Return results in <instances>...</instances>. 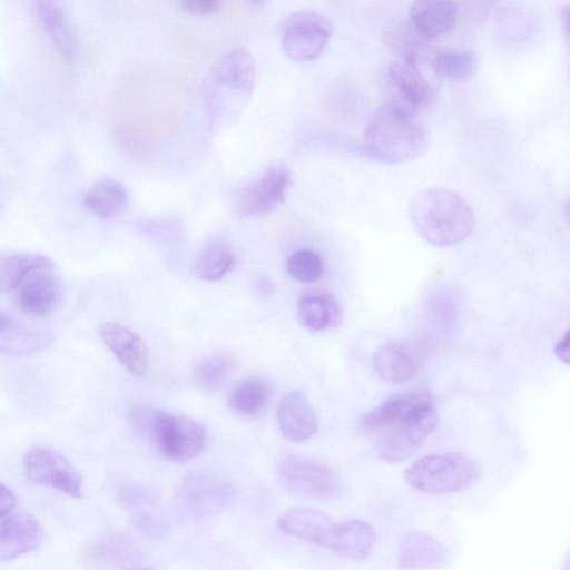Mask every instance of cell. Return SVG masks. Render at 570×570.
I'll return each mask as SVG.
<instances>
[{
    "label": "cell",
    "mask_w": 570,
    "mask_h": 570,
    "mask_svg": "<svg viewBox=\"0 0 570 570\" xmlns=\"http://www.w3.org/2000/svg\"><path fill=\"white\" fill-rule=\"evenodd\" d=\"M409 214L417 234L436 247L463 242L474 227V215L469 204L446 188H426L415 194L410 202Z\"/></svg>",
    "instance_id": "cell-1"
},
{
    "label": "cell",
    "mask_w": 570,
    "mask_h": 570,
    "mask_svg": "<svg viewBox=\"0 0 570 570\" xmlns=\"http://www.w3.org/2000/svg\"><path fill=\"white\" fill-rule=\"evenodd\" d=\"M363 145L372 159L399 164L422 155L428 139L414 114L391 100L379 107L370 118Z\"/></svg>",
    "instance_id": "cell-2"
},
{
    "label": "cell",
    "mask_w": 570,
    "mask_h": 570,
    "mask_svg": "<svg viewBox=\"0 0 570 570\" xmlns=\"http://www.w3.org/2000/svg\"><path fill=\"white\" fill-rule=\"evenodd\" d=\"M256 68L250 53L235 48L212 68L205 83V99L210 121L219 127L235 120L255 87Z\"/></svg>",
    "instance_id": "cell-3"
},
{
    "label": "cell",
    "mask_w": 570,
    "mask_h": 570,
    "mask_svg": "<svg viewBox=\"0 0 570 570\" xmlns=\"http://www.w3.org/2000/svg\"><path fill=\"white\" fill-rule=\"evenodd\" d=\"M128 420L147 433L166 458L176 462L196 458L206 442L202 424L186 415L136 406L128 411Z\"/></svg>",
    "instance_id": "cell-4"
},
{
    "label": "cell",
    "mask_w": 570,
    "mask_h": 570,
    "mask_svg": "<svg viewBox=\"0 0 570 570\" xmlns=\"http://www.w3.org/2000/svg\"><path fill=\"white\" fill-rule=\"evenodd\" d=\"M475 463L461 453L432 454L417 459L404 471L413 489L428 494H446L470 487L478 478Z\"/></svg>",
    "instance_id": "cell-5"
},
{
    "label": "cell",
    "mask_w": 570,
    "mask_h": 570,
    "mask_svg": "<svg viewBox=\"0 0 570 570\" xmlns=\"http://www.w3.org/2000/svg\"><path fill=\"white\" fill-rule=\"evenodd\" d=\"M233 484L214 472H197L187 476L175 495L177 514L187 521L216 515L234 499Z\"/></svg>",
    "instance_id": "cell-6"
},
{
    "label": "cell",
    "mask_w": 570,
    "mask_h": 570,
    "mask_svg": "<svg viewBox=\"0 0 570 570\" xmlns=\"http://www.w3.org/2000/svg\"><path fill=\"white\" fill-rule=\"evenodd\" d=\"M332 22L314 11H298L291 14L282 28V48L294 61L316 59L325 49L333 35Z\"/></svg>",
    "instance_id": "cell-7"
},
{
    "label": "cell",
    "mask_w": 570,
    "mask_h": 570,
    "mask_svg": "<svg viewBox=\"0 0 570 570\" xmlns=\"http://www.w3.org/2000/svg\"><path fill=\"white\" fill-rule=\"evenodd\" d=\"M439 424L434 406L384 430L376 442V455L389 463H397L410 458L431 435Z\"/></svg>",
    "instance_id": "cell-8"
},
{
    "label": "cell",
    "mask_w": 570,
    "mask_h": 570,
    "mask_svg": "<svg viewBox=\"0 0 570 570\" xmlns=\"http://www.w3.org/2000/svg\"><path fill=\"white\" fill-rule=\"evenodd\" d=\"M26 476L33 483L80 498L82 481L78 471L60 453L42 446L30 449L23 458Z\"/></svg>",
    "instance_id": "cell-9"
},
{
    "label": "cell",
    "mask_w": 570,
    "mask_h": 570,
    "mask_svg": "<svg viewBox=\"0 0 570 570\" xmlns=\"http://www.w3.org/2000/svg\"><path fill=\"white\" fill-rule=\"evenodd\" d=\"M117 499L129 514L132 525L149 539L168 532V521L157 493L146 484L129 482L117 490Z\"/></svg>",
    "instance_id": "cell-10"
},
{
    "label": "cell",
    "mask_w": 570,
    "mask_h": 570,
    "mask_svg": "<svg viewBox=\"0 0 570 570\" xmlns=\"http://www.w3.org/2000/svg\"><path fill=\"white\" fill-rule=\"evenodd\" d=\"M278 475L291 492L308 498H331L338 489V479L326 465L316 461L289 456L282 461Z\"/></svg>",
    "instance_id": "cell-11"
},
{
    "label": "cell",
    "mask_w": 570,
    "mask_h": 570,
    "mask_svg": "<svg viewBox=\"0 0 570 570\" xmlns=\"http://www.w3.org/2000/svg\"><path fill=\"white\" fill-rule=\"evenodd\" d=\"M289 173L284 166L268 168L258 179L236 191L238 216H266L282 204L289 186Z\"/></svg>",
    "instance_id": "cell-12"
},
{
    "label": "cell",
    "mask_w": 570,
    "mask_h": 570,
    "mask_svg": "<svg viewBox=\"0 0 570 570\" xmlns=\"http://www.w3.org/2000/svg\"><path fill=\"white\" fill-rule=\"evenodd\" d=\"M426 355L428 350L423 343L387 342L375 352V371L387 383H404L421 371Z\"/></svg>",
    "instance_id": "cell-13"
},
{
    "label": "cell",
    "mask_w": 570,
    "mask_h": 570,
    "mask_svg": "<svg viewBox=\"0 0 570 570\" xmlns=\"http://www.w3.org/2000/svg\"><path fill=\"white\" fill-rule=\"evenodd\" d=\"M52 266H42L30 272L17 287L16 304L24 313L43 316L60 303L62 286Z\"/></svg>",
    "instance_id": "cell-14"
},
{
    "label": "cell",
    "mask_w": 570,
    "mask_h": 570,
    "mask_svg": "<svg viewBox=\"0 0 570 570\" xmlns=\"http://www.w3.org/2000/svg\"><path fill=\"white\" fill-rule=\"evenodd\" d=\"M387 78L401 105L412 114L430 107L435 98L434 88L416 65L394 60L387 66Z\"/></svg>",
    "instance_id": "cell-15"
},
{
    "label": "cell",
    "mask_w": 570,
    "mask_h": 570,
    "mask_svg": "<svg viewBox=\"0 0 570 570\" xmlns=\"http://www.w3.org/2000/svg\"><path fill=\"white\" fill-rule=\"evenodd\" d=\"M41 524L29 513L19 512L0 521V560L11 561L35 551L43 540Z\"/></svg>",
    "instance_id": "cell-16"
},
{
    "label": "cell",
    "mask_w": 570,
    "mask_h": 570,
    "mask_svg": "<svg viewBox=\"0 0 570 570\" xmlns=\"http://www.w3.org/2000/svg\"><path fill=\"white\" fill-rule=\"evenodd\" d=\"M434 405L431 392L428 389H416L373 409L363 417V425L368 430L382 431Z\"/></svg>",
    "instance_id": "cell-17"
},
{
    "label": "cell",
    "mask_w": 570,
    "mask_h": 570,
    "mask_svg": "<svg viewBox=\"0 0 570 570\" xmlns=\"http://www.w3.org/2000/svg\"><path fill=\"white\" fill-rule=\"evenodd\" d=\"M105 345L131 374L140 376L148 366V350L140 336L116 322H106L99 328Z\"/></svg>",
    "instance_id": "cell-18"
},
{
    "label": "cell",
    "mask_w": 570,
    "mask_h": 570,
    "mask_svg": "<svg viewBox=\"0 0 570 570\" xmlns=\"http://www.w3.org/2000/svg\"><path fill=\"white\" fill-rule=\"evenodd\" d=\"M278 527L287 534L328 548L336 522L321 511L297 507L279 517Z\"/></svg>",
    "instance_id": "cell-19"
},
{
    "label": "cell",
    "mask_w": 570,
    "mask_h": 570,
    "mask_svg": "<svg viewBox=\"0 0 570 570\" xmlns=\"http://www.w3.org/2000/svg\"><path fill=\"white\" fill-rule=\"evenodd\" d=\"M277 423L282 434L301 442L312 438L317 430V417L306 396L298 391L288 392L277 407Z\"/></svg>",
    "instance_id": "cell-20"
},
{
    "label": "cell",
    "mask_w": 570,
    "mask_h": 570,
    "mask_svg": "<svg viewBox=\"0 0 570 570\" xmlns=\"http://www.w3.org/2000/svg\"><path fill=\"white\" fill-rule=\"evenodd\" d=\"M458 17L454 0H414L410 7V22L430 40L449 32Z\"/></svg>",
    "instance_id": "cell-21"
},
{
    "label": "cell",
    "mask_w": 570,
    "mask_h": 570,
    "mask_svg": "<svg viewBox=\"0 0 570 570\" xmlns=\"http://www.w3.org/2000/svg\"><path fill=\"white\" fill-rule=\"evenodd\" d=\"M297 315L306 328L323 332L340 323L342 312L333 294L323 289H309L298 297Z\"/></svg>",
    "instance_id": "cell-22"
},
{
    "label": "cell",
    "mask_w": 570,
    "mask_h": 570,
    "mask_svg": "<svg viewBox=\"0 0 570 570\" xmlns=\"http://www.w3.org/2000/svg\"><path fill=\"white\" fill-rule=\"evenodd\" d=\"M374 543L372 525L353 519L336 523L328 549L344 559L358 561L367 558Z\"/></svg>",
    "instance_id": "cell-23"
},
{
    "label": "cell",
    "mask_w": 570,
    "mask_h": 570,
    "mask_svg": "<svg viewBox=\"0 0 570 570\" xmlns=\"http://www.w3.org/2000/svg\"><path fill=\"white\" fill-rule=\"evenodd\" d=\"M397 558L401 568H431L441 564L445 553L433 537L411 530L400 538Z\"/></svg>",
    "instance_id": "cell-24"
},
{
    "label": "cell",
    "mask_w": 570,
    "mask_h": 570,
    "mask_svg": "<svg viewBox=\"0 0 570 570\" xmlns=\"http://www.w3.org/2000/svg\"><path fill=\"white\" fill-rule=\"evenodd\" d=\"M52 342V335L38 331L3 315L0 318V353L13 356L35 354Z\"/></svg>",
    "instance_id": "cell-25"
},
{
    "label": "cell",
    "mask_w": 570,
    "mask_h": 570,
    "mask_svg": "<svg viewBox=\"0 0 570 570\" xmlns=\"http://www.w3.org/2000/svg\"><path fill=\"white\" fill-rule=\"evenodd\" d=\"M39 19L58 51L73 60L78 46L76 33L57 0H35Z\"/></svg>",
    "instance_id": "cell-26"
},
{
    "label": "cell",
    "mask_w": 570,
    "mask_h": 570,
    "mask_svg": "<svg viewBox=\"0 0 570 570\" xmlns=\"http://www.w3.org/2000/svg\"><path fill=\"white\" fill-rule=\"evenodd\" d=\"M430 41L411 22L394 24L386 35L387 47L397 58L396 60L416 66L422 61L430 60L433 52Z\"/></svg>",
    "instance_id": "cell-27"
},
{
    "label": "cell",
    "mask_w": 570,
    "mask_h": 570,
    "mask_svg": "<svg viewBox=\"0 0 570 570\" xmlns=\"http://www.w3.org/2000/svg\"><path fill=\"white\" fill-rule=\"evenodd\" d=\"M92 563L111 567H132L140 561V552L124 535H110L94 542L85 552Z\"/></svg>",
    "instance_id": "cell-28"
},
{
    "label": "cell",
    "mask_w": 570,
    "mask_h": 570,
    "mask_svg": "<svg viewBox=\"0 0 570 570\" xmlns=\"http://www.w3.org/2000/svg\"><path fill=\"white\" fill-rule=\"evenodd\" d=\"M128 203L125 187L114 179H102L92 185L83 197L85 206L101 218L121 214Z\"/></svg>",
    "instance_id": "cell-29"
},
{
    "label": "cell",
    "mask_w": 570,
    "mask_h": 570,
    "mask_svg": "<svg viewBox=\"0 0 570 570\" xmlns=\"http://www.w3.org/2000/svg\"><path fill=\"white\" fill-rule=\"evenodd\" d=\"M269 382L262 376H247L237 382L228 394V405L243 415L259 413L271 399Z\"/></svg>",
    "instance_id": "cell-30"
},
{
    "label": "cell",
    "mask_w": 570,
    "mask_h": 570,
    "mask_svg": "<svg viewBox=\"0 0 570 570\" xmlns=\"http://www.w3.org/2000/svg\"><path fill=\"white\" fill-rule=\"evenodd\" d=\"M429 62L439 76L450 80L468 79L476 72L479 67L476 53L466 49L433 51Z\"/></svg>",
    "instance_id": "cell-31"
},
{
    "label": "cell",
    "mask_w": 570,
    "mask_h": 570,
    "mask_svg": "<svg viewBox=\"0 0 570 570\" xmlns=\"http://www.w3.org/2000/svg\"><path fill=\"white\" fill-rule=\"evenodd\" d=\"M235 367L233 355L217 352L203 357L191 373L193 383L204 392L219 390Z\"/></svg>",
    "instance_id": "cell-32"
},
{
    "label": "cell",
    "mask_w": 570,
    "mask_h": 570,
    "mask_svg": "<svg viewBox=\"0 0 570 570\" xmlns=\"http://www.w3.org/2000/svg\"><path fill=\"white\" fill-rule=\"evenodd\" d=\"M53 264L49 257L39 254H0V292L17 289L30 272Z\"/></svg>",
    "instance_id": "cell-33"
},
{
    "label": "cell",
    "mask_w": 570,
    "mask_h": 570,
    "mask_svg": "<svg viewBox=\"0 0 570 570\" xmlns=\"http://www.w3.org/2000/svg\"><path fill=\"white\" fill-rule=\"evenodd\" d=\"M234 264V254L223 243L209 245L197 257L194 264V273L204 281H218L225 276Z\"/></svg>",
    "instance_id": "cell-34"
},
{
    "label": "cell",
    "mask_w": 570,
    "mask_h": 570,
    "mask_svg": "<svg viewBox=\"0 0 570 570\" xmlns=\"http://www.w3.org/2000/svg\"><path fill=\"white\" fill-rule=\"evenodd\" d=\"M286 269L292 278L303 283H312L322 277L324 265L316 253L301 249L288 257Z\"/></svg>",
    "instance_id": "cell-35"
},
{
    "label": "cell",
    "mask_w": 570,
    "mask_h": 570,
    "mask_svg": "<svg viewBox=\"0 0 570 570\" xmlns=\"http://www.w3.org/2000/svg\"><path fill=\"white\" fill-rule=\"evenodd\" d=\"M222 0H180L181 7L196 16H209L216 12Z\"/></svg>",
    "instance_id": "cell-36"
},
{
    "label": "cell",
    "mask_w": 570,
    "mask_h": 570,
    "mask_svg": "<svg viewBox=\"0 0 570 570\" xmlns=\"http://www.w3.org/2000/svg\"><path fill=\"white\" fill-rule=\"evenodd\" d=\"M16 505V498L11 490L0 484V518L10 514Z\"/></svg>",
    "instance_id": "cell-37"
},
{
    "label": "cell",
    "mask_w": 570,
    "mask_h": 570,
    "mask_svg": "<svg viewBox=\"0 0 570 570\" xmlns=\"http://www.w3.org/2000/svg\"><path fill=\"white\" fill-rule=\"evenodd\" d=\"M554 354L564 364H569V331L568 330L564 332V334L556 343V345H554Z\"/></svg>",
    "instance_id": "cell-38"
},
{
    "label": "cell",
    "mask_w": 570,
    "mask_h": 570,
    "mask_svg": "<svg viewBox=\"0 0 570 570\" xmlns=\"http://www.w3.org/2000/svg\"><path fill=\"white\" fill-rule=\"evenodd\" d=\"M255 3L262 2L263 0H252Z\"/></svg>",
    "instance_id": "cell-39"
},
{
    "label": "cell",
    "mask_w": 570,
    "mask_h": 570,
    "mask_svg": "<svg viewBox=\"0 0 570 570\" xmlns=\"http://www.w3.org/2000/svg\"><path fill=\"white\" fill-rule=\"evenodd\" d=\"M3 316V314L0 313V318Z\"/></svg>",
    "instance_id": "cell-40"
}]
</instances>
